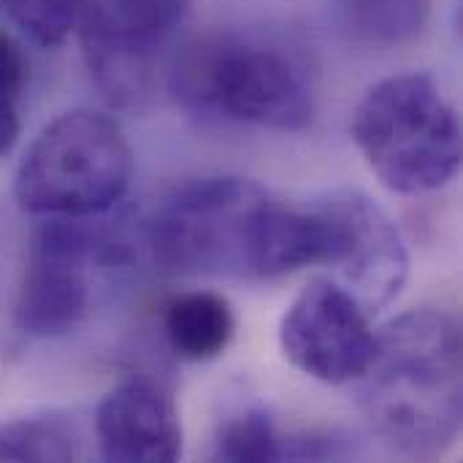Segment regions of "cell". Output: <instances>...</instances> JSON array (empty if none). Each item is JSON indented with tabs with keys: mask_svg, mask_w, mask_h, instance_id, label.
<instances>
[{
	"mask_svg": "<svg viewBox=\"0 0 463 463\" xmlns=\"http://www.w3.org/2000/svg\"><path fill=\"white\" fill-rule=\"evenodd\" d=\"M358 404L372 434L415 461L442 458L461 437V331L439 309H412L377 334L358 380Z\"/></svg>",
	"mask_w": 463,
	"mask_h": 463,
	"instance_id": "cell-1",
	"label": "cell"
},
{
	"mask_svg": "<svg viewBox=\"0 0 463 463\" xmlns=\"http://www.w3.org/2000/svg\"><path fill=\"white\" fill-rule=\"evenodd\" d=\"M168 92L195 117L274 133L312 125L315 92L304 60L255 33H206L168 57Z\"/></svg>",
	"mask_w": 463,
	"mask_h": 463,
	"instance_id": "cell-2",
	"label": "cell"
},
{
	"mask_svg": "<svg viewBox=\"0 0 463 463\" xmlns=\"http://www.w3.org/2000/svg\"><path fill=\"white\" fill-rule=\"evenodd\" d=\"M271 201L274 195L252 179H193L155 206L138 228V241L165 274L260 279Z\"/></svg>",
	"mask_w": 463,
	"mask_h": 463,
	"instance_id": "cell-3",
	"label": "cell"
},
{
	"mask_svg": "<svg viewBox=\"0 0 463 463\" xmlns=\"http://www.w3.org/2000/svg\"><path fill=\"white\" fill-rule=\"evenodd\" d=\"M353 141L377 179L402 195L445 187L461 168V122L429 73L377 81L355 106Z\"/></svg>",
	"mask_w": 463,
	"mask_h": 463,
	"instance_id": "cell-4",
	"label": "cell"
},
{
	"mask_svg": "<svg viewBox=\"0 0 463 463\" xmlns=\"http://www.w3.org/2000/svg\"><path fill=\"white\" fill-rule=\"evenodd\" d=\"M133 179V152L122 128L92 109L54 117L27 146L14 198L35 217L109 214Z\"/></svg>",
	"mask_w": 463,
	"mask_h": 463,
	"instance_id": "cell-5",
	"label": "cell"
},
{
	"mask_svg": "<svg viewBox=\"0 0 463 463\" xmlns=\"http://www.w3.org/2000/svg\"><path fill=\"white\" fill-rule=\"evenodd\" d=\"M138 228L119 220L43 217L30 239L14 320L24 336L60 339L79 328L90 309L92 269H114L133 258Z\"/></svg>",
	"mask_w": 463,
	"mask_h": 463,
	"instance_id": "cell-6",
	"label": "cell"
},
{
	"mask_svg": "<svg viewBox=\"0 0 463 463\" xmlns=\"http://www.w3.org/2000/svg\"><path fill=\"white\" fill-rule=\"evenodd\" d=\"M282 355L326 385L358 383L369 369L377 334L364 304L342 285L315 279L288 307L279 323Z\"/></svg>",
	"mask_w": 463,
	"mask_h": 463,
	"instance_id": "cell-7",
	"label": "cell"
},
{
	"mask_svg": "<svg viewBox=\"0 0 463 463\" xmlns=\"http://www.w3.org/2000/svg\"><path fill=\"white\" fill-rule=\"evenodd\" d=\"M76 30L90 79L100 98L122 111L149 106L160 79H165L168 41L119 24L95 0H87Z\"/></svg>",
	"mask_w": 463,
	"mask_h": 463,
	"instance_id": "cell-8",
	"label": "cell"
},
{
	"mask_svg": "<svg viewBox=\"0 0 463 463\" xmlns=\"http://www.w3.org/2000/svg\"><path fill=\"white\" fill-rule=\"evenodd\" d=\"M100 456L114 463L182 458V420L174 396L149 377H130L103 396L95 412Z\"/></svg>",
	"mask_w": 463,
	"mask_h": 463,
	"instance_id": "cell-9",
	"label": "cell"
},
{
	"mask_svg": "<svg viewBox=\"0 0 463 463\" xmlns=\"http://www.w3.org/2000/svg\"><path fill=\"white\" fill-rule=\"evenodd\" d=\"M350 250L339 271L364 309L377 312L388 307L407 282V244L388 212L364 193H350Z\"/></svg>",
	"mask_w": 463,
	"mask_h": 463,
	"instance_id": "cell-10",
	"label": "cell"
},
{
	"mask_svg": "<svg viewBox=\"0 0 463 463\" xmlns=\"http://www.w3.org/2000/svg\"><path fill=\"white\" fill-rule=\"evenodd\" d=\"M353 448L334 434H285L266 410H244L228 418L214 439V458L228 463L336 461Z\"/></svg>",
	"mask_w": 463,
	"mask_h": 463,
	"instance_id": "cell-11",
	"label": "cell"
},
{
	"mask_svg": "<svg viewBox=\"0 0 463 463\" xmlns=\"http://www.w3.org/2000/svg\"><path fill=\"white\" fill-rule=\"evenodd\" d=\"M163 334L179 358L206 364L225 355L231 347L236 336V315L217 293H182L163 307Z\"/></svg>",
	"mask_w": 463,
	"mask_h": 463,
	"instance_id": "cell-12",
	"label": "cell"
},
{
	"mask_svg": "<svg viewBox=\"0 0 463 463\" xmlns=\"http://www.w3.org/2000/svg\"><path fill=\"white\" fill-rule=\"evenodd\" d=\"M336 24L366 46H402L415 41L429 19L434 0H331Z\"/></svg>",
	"mask_w": 463,
	"mask_h": 463,
	"instance_id": "cell-13",
	"label": "cell"
},
{
	"mask_svg": "<svg viewBox=\"0 0 463 463\" xmlns=\"http://www.w3.org/2000/svg\"><path fill=\"white\" fill-rule=\"evenodd\" d=\"M76 426L62 415H30L0 426V461H73Z\"/></svg>",
	"mask_w": 463,
	"mask_h": 463,
	"instance_id": "cell-14",
	"label": "cell"
},
{
	"mask_svg": "<svg viewBox=\"0 0 463 463\" xmlns=\"http://www.w3.org/2000/svg\"><path fill=\"white\" fill-rule=\"evenodd\" d=\"M87 0H0V11L38 46H60L79 27Z\"/></svg>",
	"mask_w": 463,
	"mask_h": 463,
	"instance_id": "cell-15",
	"label": "cell"
},
{
	"mask_svg": "<svg viewBox=\"0 0 463 463\" xmlns=\"http://www.w3.org/2000/svg\"><path fill=\"white\" fill-rule=\"evenodd\" d=\"M27 87V62L19 43L0 27V157H5L22 133V100Z\"/></svg>",
	"mask_w": 463,
	"mask_h": 463,
	"instance_id": "cell-16",
	"label": "cell"
},
{
	"mask_svg": "<svg viewBox=\"0 0 463 463\" xmlns=\"http://www.w3.org/2000/svg\"><path fill=\"white\" fill-rule=\"evenodd\" d=\"M95 3L125 27H133L160 41H168L174 35V30L182 24L190 8V0H95Z\"/></svg>",
	"mask_w": 463,
	"mask_h": 463,
	"instance_id": "cell-17",
	"label": "cell"
}]
</instances>
